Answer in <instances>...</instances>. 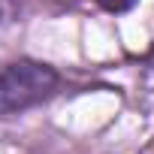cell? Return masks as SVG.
<instances>
[{"label":"cell","mask_w":154,"mask_h":154,"mask_svg":"<svg viewBox=\"0 0 154 154\" xmlns=\"http://www.w3.org/2000/svg\"><path fill=\"white\" fill-rule=\"evenodd\" d=\"M0 21H3V0H0Z\"/></svg>","instance_id":"cell-3"},{"label":"cell","mask_w":154,"mask_h":154,"mask_svg":"<svg viewBox=\"0 0 154 154\" xmlns=\"http://www.w3.org/2000/svg\"><path fill=\"white\" fill-rule=\"evenodd\" d=\"M97 3L106 9V12H127V9H133L139 0H97Z\"/></svg>","instance_id":"cell-2"},{"label":"cell","mask_w":154,"mask_h":154,"mask_svg":"<svg viewBox=\"0 0 154 154\" xmlns=\"http://www.w3.org/2000/svg\"><path fill=\"white\" fill-rule=\"evenodd\" d=\"M57 72L39 60H15L0 66V115L24 112L57 91Z\"/></svg>","instance_id":"cell-1"}]
</instances>
